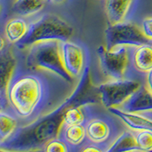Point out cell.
Wrapping results in <instances>:
<instances>
[{
  "label": "cell",
  "instance_id": "7",
  "mask_svg": "<svg viewBox=\"0 0 152 152\" xmlns=\"http://www.w3.org/2000/svg\"><path fill=\"white\" fill-rule=\"evenodd\" d=\"M60 56L62 65L68 73L78 81L90 66V52L83 42L75 39L60 41Z\"/></svg>",
  "mask_w": 152,
  "mask_h": 152
},
{
  "label": "cell",
  "instance_id": "12",
  "mask_svg": "<svg viewBox=\"0 0 152 152\" xmlns=\"http://www.w3.org/2000/svg\"><path fill=\"white\" fill-rule=\"evenodd\" d=\"M108 110L119 116L127 127L131 129L152 131V110L127 112L119 107H111Z\"/></svg>",
  "mask_w": 152,
  "mask_h": 152
},
{
  "label": "cell",
  "instance_id": "6",
  "mask_svg": "<svg viewBox=\"0 0 152 152\" xmlns=\"http://www.w3.org/2000/svg\"><path fill=\"white\" fill-rule=\"evenodd\" d=\"M88 141L101 145L107 152L127 126L119 116L105 107L99 110L85 125Z\"/></svg>",
  "mask_w": 152,
  "mask_h": 152
},
{
  "label": "cell",
  "instance_id": "8",
  "mask_svg": "<svg viewBox=\"0 0 152 152\" xmlns=\"http://www.w3.org/2000/svg\"><path fill=\"white\" fill-rule=\"evenodd\" d=\"M145 82L132 79H110L97 88L101 104L106 109L121 106Z\"/></svg>",
  "mask_w": 152,
  "mask_h": 152
},
{
  "label": "cell",
  "instance_id": "19",
  "mask_svg": "<svg viewBox=\"0 0 152 152\" xmlns=\"http://www.w3.org/2000/svg\"><path fill=\"white\" fill-rule=\"evenodd\" d=\"M140 151L135 137V130L128 128L119 135L107 152Z\"/></svg>",
  "mask_w": 152,
  "mask_h": 152
},
{
  "label": "cell",
  "instance_id": "18",
  "mask_svg": "<svg viewBox=\"0 0 152 152\" xmlns=\"http://www.w3.org/2000/svg\"><path fill=\"white\" fill-rule=\"evenodd\" d=\"M21 126L20 120L9 107L0 110V143L7 140Z\"/></svg>",
  "mask_w": 152,
  "mask_h": 152
},
{
  "label": "cell",
  "instance_id": "23",
  "mask_svg": "<svg viewBox=\"0 0 152 152\" xmlns=\"http://www.w3.org/2000/svg\"><path fill=\"white\" fill-rule=\"evenodd\" d=\"M81 152H87V151H97V152H106V149L103 146L98 145L94 142L88 141L82 148L80 151Z\"/></svg>",
  "mask_w": 152,
  "mask_h": 152
},
{
  "label": "cell",
  "instance_id": "25",
  "mask_svg": "<svg viewBox=\"0 0 152 152\" xmlns=\"http://www.w3.org/2000/svg\"><path fill=\"white\" fill-rule=\"evenodd\" d=\"M65 0H50V2H52L53 3H62Z\"/></svg>",
  "mask_w": 152,
  "mask_h": 152
},
{
  "label": "cell",
  "instance_id": "9",
  "mask_svg": "<svg viewBox=\"0 0 152 152\" xmlns=\"http://www.w3.org/2000/svg\"><path fill=\"white\" fill-rule=\"evenodd\" d=\"M151 41L145 37L140 25L134 21L109 24L105 31V47L116 46H140Z\"/></svg>",
  "mask_w": 152,
  "mask_h": 152
},
{
  "label": "cell",
  "instance_id": "3",
  "mask_svg": "<svg viewBox=\"0 0 152 152\" xmlns=\"http://www.w3.org/2000/svg\"><path fill=\"white\" fill-rule=\"evenodd\" d=\"M73 32V26L65 18L52 12H41L31 18L28 33L14 47L18 50H24L37 42L67 40L71 39Z\"/></svg>",
  "mask_w": 152,
  "mask_h": 152
},
{
  "label": "cell",
  "instance_id": "21",
  "mask_svg": "<svg viewBox=\"0 0 152 152\" xmlns=\"http://www.w3.org/2000/svg\"><path fill=\"white\" fill-rule=\"evenodd\" d=\"M42 151L45 152H72V149L69 144L57 135L49 141L43 147Z\"/></svg>",
  "mask_w": 152,
  "mask_h": 152
},
{
  "label": "cell",
  "instance_id": "15",
  "mask_svg": "<svg viewBox=\"0 0 152 152\" xmlns=\"http://www.w3.org/2000/svg\"><path fill=\"white\" fill-rule=\"evenodd\" d=\"M31 18L14 16L5 23L4 37L8 43L14 46L25 37L31 25Z\"/></svg>",
  "mask_w": 152,
  "mask_h": 152
},
{
  "label": "cell",
  "instance_id": "10",
  "mask_svg": "<svg viewBox=\"0 0 152 152\" xmlns=\"http://www.w3.org/2000/svg\"><path fill=\"white\" fill-rule=\"evenodd\" d=\"M138 0H105L104 9L109 24L134 21Z\"/></svg>",
  "mask_w": 152,
  "mask_h": 152
},
{
  "label": "cell",
  "instance_id": "13",
  "mask_svg": "<svg viewBox=\"0 0 152 152\" xmlns=\"http://www.w3.org/2000/svg\"><path fill=\"white\" fill-rule=\"evenodd\" d=\"M58 136L64 139L72 149V152H78L88 142L85 125L61 124Z\"/></svg>",
  "mask_w": 152,
  "mask_h": 152
},
{
  "label": "cell",
  "instance_id": "2",
  "mask_svg": "<svg viewBox=\"0 0 152 152\" xmlns=\"http://www.w3.org/2000/svg\"><path fill=\"white\" fill-rule=\"evenodd\" d=\"M87 81L80 79L72 98L58 110L37 121L20 126L7 140L0 143V150L4 151H42L44 145L59 134L65 110L75 103L82 93Z\"/></svg>",
  "mask_w": 152,
  "mask_h": 152
},
{
  "label": "cell",
  "instance_id": "14",
  "mask_svg": "<svg viewBox=\"0 0 152 152\" xmlns=\"http://www.w3.org/2000/svg\"><path fill=\"white\" fill-rule=\"evenodd\" d=\"M133 69L143 77L152 70V40L133 47L131 54Z\"/></svg>",
  "mask_w": 152,
  "mask_h": 152
},
{
  "label": "cell",
  "instance_id": "17",
  "mask_svg": "<svg viewBox=\"0 0 152 152\" xmlns=\"http://www.w3.org/2000/svg\"><path fill=\"white\" fill-rule=\"evenodd\" d=\"M48 1L50 0H15L11 12L14 16L34 17L43 12Z\"/></svg>",
  "mask_w": 152,
  "mask_h": 152
},
{
  "label": "cell",
  "instance_id": "4",
  "mask_svg": "<svg viewBox=\"0 0 152 152\" xmlns=\"http://www.w3.org/2000/svg\"><path fill=\"white\" fill-rule=\"evenodd\" d=\"M15 49L26 66L47 69L59 74L68 81L77 82L66 72L62 65L60 56V41L59 40L37 42L24 50H18L15 47Z\"/></svg>",
  "mask_w": 152,
  "mask_h": 152
},
{
  "label": "cell",
  "instance_id": "22",
  "mask_svg": "<svg viewBox=\"0 0 152 152\" xmlns=\"http://www.w3.org/2000/svg\"><path fill=\"white\" fill-rule=\"evenodd\" d=\"M140 27L145 37L150 40H152V17L144 18L141 23Z\"/></svg>",
  "mask_w": 152,
  "mask_h": 152
},
{
  "label": "cell",
  "instance_id": "16",
  "mask_svg": "<svg viewBox=\"0 0 152 152\" xmlns=\"http://www.w3.org/2000/svg\"><path fill=\"white\" fill-rule=\"evenodd\" d=\"M118 107L127 112L152 110V94L143 84Z\"/></svg>",
  "mask_w": 152,
  "mask_h": 152
},
{
  "label": "cell",
  "instance_id": "20",
  "mask_svg": "<svg viewBox=\"0 0 152 152\" xmlns=\"http://www.w3.org/2000/svg\"><path fill=\"white\" fill-rule=\"evenodd\" d=\"M135 137L140 151H152L151 130H135Z\"/></svg>",
  "mask_w": 152,
  "mask_h": 152
},
{
  "label": "cell",
  "instance_id": "1",
  "mask_svg": "<svg viewBox=\"0 0 152 152\" xmlns=\"http://www.w3.org/2000/svg\"><path fill=\"white\" fill-rule=\"evenodd\" d=\"M14 50L16 62L0 94L1 108L9 107L22 126L58 110L72 98L78 81H69L47 69L29 67Z\"/></svg>",
  "mask_w": 152,
  "mask_h": 152
},
{
  "label": "cell",
  "instance_id": "11",
  "mask_svg": "<svg viewBox=\"0 0 152 152\" xmlns=\"http://www.w3.org/2000/svg\"><path fill=\"white\" fill-rule=\"evenodd\" d=\"M102 105V104H101ZM93 100L80 101L69 106L65 110L62 116V125H86L88 121L96 113L104 108Z\"/></svg>",
  "mask_w": 152,
  "mask_h": 152
},
{
  "label": "cell",
  "instance_id": "24",
  "mask_svg": "<svg viewBox=\"0 0 152 152\" xmlns=\"http://www.w3.org/2000/svg\"><path fill=\"white\" fill-rule=\"evenodd\" d=\"M145 85L148 88V90L151 92L152 94V70L149 72L145 77Z\"/></svg>",
  "mask_w": 152,
  "mask_h": 152
},
{
  "label": "cell",
  "instance_id": "5",
  "mask_svg": "<svg viewBox=\"0 0 152 152\" xmlns=\"http://www.w3.org/2000/svg\"><path fill=\"white\" fill-rule=\"evenodd\" d=\"M134 46H116L107 49L100 46L97 50L100 68L105 77L110 79H132L145 82V78L135 71L131 54Z\"/></svg>",
  "mask_w": 152,
  "mask_h": 152
}]
</instances>
